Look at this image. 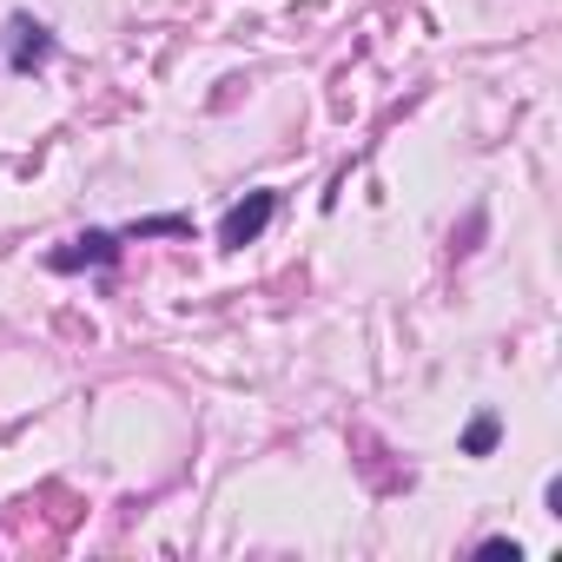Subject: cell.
<instances>
[{
	"label": "cell",
	"mask_w": 562,
	"mask_h": 562,
	"mask_svg": "<svg viewBox=\"0 0 562 562\" xmlns=\"http://www.w3.org/2000/svg\"><path fill=\"white\" fill-rule=\"evenodd\" d=\"M496 430H503L496 417H476V424H470V437H463V450H470V457H483V450H496Z\"/></svg>",
	"instance_id": "4"
},
{
	"label": "cell",
	"mask_w": 562,
	"mask_h": 562,
	"mask_svg": "<svg viewBox=\"0 0 562 562\" xmlns=\"http://www.w3.org/2000/svg\"><path fill=\"white\" fill-rule=\"evenodd\" d=\"M47 54H54V34H47L41 21L14 14V27H8V60H14L21 74H34V67H47Z\"/></svg>",
	"instance_id": "2"
},
{
	"label": "cell",
	"mask_w": 562,
	"mask_h": 562,
	"mask_svg": "<svg viewBox=\"0 0 562 562\" xmlns=\"http://www.w3.org/2000/svg\"><path fill=\"white\" fill-rule=\"evenodd\" d=\"M271 212H278V192H245V199L218 218V245H232V251H238V245H251V238L271 225Z\"/></svg>",
	"instance_id": "1"
},
{
	"label": "cell",
	"mask_w": 562,
	"mask_h": 562,
	"mask_svg": "<svg viewBox=\"0 0 562 562\" xmlns=\"http://www.w3.org/2000/svg\"><path fill=\"white\" fill-rule=\"evenodd\" d=\"M113 258H120V238H113V232H87V238L60 245L47 265H54V271H80V265H113Z\"/></svg>",
	"instance_id": "3"
},
{
	"label": "cell",
	"mask_w": 562,
	"mask_h": 562,
	"mask_svg": "<svg viewBox=\"0 0 562 562\" xmlns=\"http://www.w3.org/2000/svg\"><path fill=\"white\" fill-rule=\"evenodd\" d=\"M483 555H490V562H503V555H509V562H522V549H516V542H503V536H496V542H483Z\"/></svg>",
	"instance_id": "5"
}]
</instances>
